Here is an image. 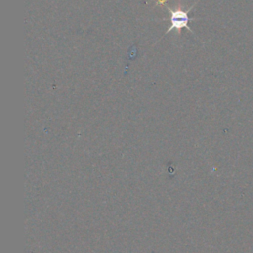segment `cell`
Listing matches in <instances>:
<instances>
[{"label": "cell", "instance_id": "obj_1", "mask_svg": "<svg viewBox=\"0 0 253 253\" xmlns=\"http://www.w3.org/2000/svg\"><path fill=\"white\" fill-rule=\"evenodd\" d=\"M197 3V2H196ZM195 3V4H196ZM195 4L188 9L187 11H184L183 9H176V8H170V7H166L167 10L170 13V27L167 29V31L165 32L166 34H169L172 31H176L177 33L180 32V30H182L183 28H186L189 32L193 33V30L191 29V27L189 26V23L193 20H196L195 18H190L189 16V12L193 9V7L195 6Z\"/></svg>", "mask_w": 253, "mask_h": 253}, {"label": "cell", "instance_id": "obj_2", "mask_svg": "<svg viewBox=\"0 0 253 253\" xmlns=\"http://www.w3.org/2000/svg\"><path fill=\"white\" fill-rule=\"evenodd\" d=\"M167 0H156V3L159 5H163Z\"/></svg>", "mask_w": 253, "mask_h": 253}]
</instances>
